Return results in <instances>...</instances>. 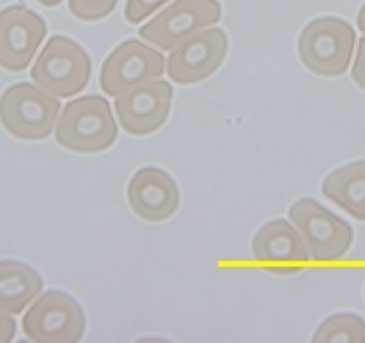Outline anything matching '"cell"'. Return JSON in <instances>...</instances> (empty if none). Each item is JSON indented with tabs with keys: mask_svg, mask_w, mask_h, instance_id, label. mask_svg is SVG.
<instances>
[{
	"mask_svg": "<svg viewBox=\"0 0 365 343\" xmlns=\"http://www.w3.org/2000/svg\"><path fill=\"white\" fill-rule=\"evenodd\" d=\"M117 139V123L103 96H83L61 110L55 141L75 153H99Z\"/></svg>",
	"mask_w": 365,
	"mask_h": 343,
	"instance_id": "cell-1",
	"label": "cell"
},
{
	"mask_svg": "<svg viewBox=\"0 0 365 343\" xmlns=\"http://www.w3.org/2000/svg\"><path fill=\"white\" fill-rule=\"evenodd\" d=\"M356 34L338 17H319L303 28L298 39L299 61L322 77H340L351 66Z\"/></svg>",
	"mask_w": 365,
	"mask_h": 343,
	"instance_id": "cell-2",
	"label": "cell"
},
{
	"mask_svg": "<svg viewBox=\"0 0 365 343\" xmlns=\"http://www.w3.org/2000/svg\"><path fill=\"white\" fill-rule=\"evenodd\" d=\"M57 97L31 83L9 86L0 96V124L21 141H44L53 132L61 113Z\"/></svg>",
	"mask_w": 365,
	"mask_h": 343,
	"instance_id": "cell-3",
	"label": "cell"
},
{
	"mask_svg": "<svg viewBox=\"0 0 365 343\" xmlns=\"http://www.w3.org/2000/svg\"><path fill=\"white\" fill-rule=\"evenodd\" d=\"M90 77L91 61L84 48L63 35H55L46 42L31 68V81L57 99L81 93Z\"/></svg>",
	"mask_w": 365,
	"mask_h": 343,
	"instance_id": "cell-4",
	"label": "cell"
},
{
	"mask_svg": "<svg viewBox=\"0 0 365 343\" xmlns=\"http://www.w3.org/2000/svg\"><path fill=\"white\" fill-rule=\"evenodd\" d=\"M289 217L299 232L311 260L322 263L338 261L353 245V227L314 199L305 198L296 201L289 210Z\"/></svg>",
	"mask_w": 365,
	"mask_h": 343,
	"instance_id": "cell-5",
	"label": "cell"
},
{
	"mask_svg": "<svg viewBox=\"0 0 365 343\" xmlns=\"http://www.w3.org/2000/svg\"><path fill=\"white\" fill-rule=\"evenodd\" d=\"M86 318L81 305L63 290H48L22 316V332L38 343L81 342Z\"/></svg>",
	"mask_w": 365,
	"mask_h": 343,
	"instance_id": "cell-6",
	"label": "cell"
},
{
	"mask_svg": "<svg viewBox=\"0 0 365 343\" xmlns=\"http://www.w3.org/2000/svg\"><path fill=\"white\" fill-rule=\"evenodd\" d=\"M165 57L161 51L130 39L119 44L101 66L99 81L106 96L117 97L146 83L161 79Z\"/></svg>",
	"mask_w": 365,
	"mask_h": 343,
	"instance_id": "cell-7",
	"label": "cell"
},
{
	"mask_svg": "<svg viewBox=\"0 0 365 343\" xmlns=\"http://www.w3.org/2000/svg\"><path fill=\"white\" fill-rule=\"evenodd\" d=\"M221 19L216 0H175L150 22L141 26L139 37L161 51L174 50L179 42L210 28Z\"/></svg>",
	"mask_w": 365,
	"mask_h": 343,
	"instance_id": "cell-8",
	"label": "cell"
},
{
	"mask_svg": "<svg viewBox=\"0 0 365 343\" xmlns=\"http://www.w3.org/2000/svg\"><path fill=\"white\" fill-rule=\"evenodd\" d=\"M228 39L223 29L210 28L192 35L170 50L165 71L170 81L188 86L208 79L227 58Z\"/></svg>",
	"mask_w": 365,
	"mask_h": 343,
	"instance_id": "cell-9",
	"label": "cell"
},
{
	"mask_svg": "<svg viewBox=\"0 0 365 343\" xmlns=\"http://www.w3.org/2000/svg\"><path fill=\"white\" fill-rule=\"evenodd\" d=\"M46 37V22L26 6H8L0 11V68L24 71Z\"/></svg>",
	"mask_w": 365,
	"mask_h": 343,
	"instance_id": "cell-10",
	"label": "cell"
},
{
	"mask_svg": "<svg viewBox=\"0 0 365 343\" xmlns=\"http://www.w3.org/2000/svg\"><path fill=\"white\" fill-rule=\"evenodd\" d=\"M174 90L166 81H152L115 97V113L126 133L145 137L158 132L170 116Z\"/></svg>",
	"mask_w": 365,
	"mask_h": 343,
	"instance_id": "cell-11",
	"label": "cell"
},
{
	"mask_svg": "<svg viewBox=\"0 0 365 343\" xmlns=\"http://www.w3.org/2000/svg\"><path fill=\"white\" fill-rule=\"evenodd\" d=\"M126 198L133 214L150 223L170 220L181 203L178 183L158 166L137 170L128 183Z\"/></svg>",
	"mask_w": 365,
	"mask_h": 343,
	"instance_id": "cell-12",
	"label": "cell"
},
{
	"mask_svg": "<svg viewBox=\"0 0 365 343\" xmlns=\"http://www.w3.org/2000/svg\"><path fill=\"white\" fill-rule=\"evenodd\" d=\"M252 256L276 274H294L305 269L311 256L294 225L274 220L263 225L252 240Z\"/></svg>",
	"mask_w": 365,
	"mask_h": 343,
	"instance_id": "cell-13",
	"label": "cell"
},
{
	"mask_svg": "<svg viewBox=\"0 0 365 343\" xmlns=\"http://www.w3.org/2000/svg\"><path fill=\"white\" fill-rule=\"evenodd\" d=\"M42 277L37 270L21 261H0V309L8 314H22V310L42 292Z\"/></svg>",
	"mask_w": 365,
	"mask_h": 343,
	"instance_id": "cell-14",
	"label": "cell"
},
{
	"mask_svg": "<svg viewBox=\"0 0 365 343\" xmlns=\"http://www.w3.org/2000/svg\"><path fill=\"white\" fill-rule=\"evenodd\" d=\"M322 192L354 220L365 221V161H354L331 172L324 179Z\"/></svg>",
	"mask_w": 365,
	"mask_h": 343,
	"instance_id": "cell-15",
	"label": "cell"
},
{
	"mask_svg": "<svg viewBox=\"0 0 365 343\" xmlns=\"http://www.w3.org/2000/svg\"><path fill=\"white\" fill-rule=\"evenodd\" d=\"M312 342L361 343L365 342V323L356 314H334L316 329Z\"/></svg>",
	"mask_w": 365,
	"mask_h": 343,
	"instance_id": "cell-16",
	"label": "cell"
},
{
	"mask_svg": "<svg viewBox=\"0 0 365 343\" xmlns=\"http://www.w3.org/2000/svg\"><path fill=\"white\" fill-rule=\"evenodd\" d=\"M117 2L119 0H68V8L77 21L97 22L108 17Z\"/></svg>",
	"mask_w": 365,
	"mask_h": 343,
	"instance_id": "cell-17",
	"label": "cell"
},
{
	"mask_svg": "<svg viewBox=\"0 0 365 343\" xmlns=\"http://www.w3.org/2000/svg\"><path fill=\"white\" fill-rule=\"evenodd\" d=\"M168 4V0H126L125 19L128 24H139L159 8Z\"/></svg>",
	"mask_w": 365,
	"mask_h": 343,
	"instance_id": "cell-18",
	"label": "cell"
},
{
	"mask_svg": "<svg viewBox=\"0 0 365 343\" xmlns=\"http://www.w3.org/2000/svg\"><path fill=\"white\" fill-rule=\"evenodd\" d=\"M353 81L365 91V35L358 41V51L353 66Z\"/></svg>",
	"mask_w": 365,
	"mask_h": 343,
	"instance_id": "cell-19",
	"label": "cell"
},
{
	"mask_svg": "<svg viewBox=\"0 0 365 343\" xmlns=\"http://www.w3.org/2000/svg\"><path fill=\"white\" fill-rule=\"evenodd\" d=\"M17 332V323L11 318V314L0 309V343H9L15 338Z\"/></svg>",
	"mask_w": 365,
	"mask_h": 343,
	"instance_id": "cell-20",
	"label": "cell"
},
{
	"mask_svg": "<svg viewBox=\"0 0 365 343\" xmlns=\"http://www.w3.org/2000/svg\"><path fill=\"white\" fill-rule=\"evenodd\" d=\"M358 29L361 31V35H365V4L358 11Z\"/></svg>",
	"mask_w": 365,
	"mask_h": 343,
	"instance_id": "cell-21",
	"label": "cell"
},
{
	"mask_svg": "<svg viewBox=\"0 0 365 343\" xmlns=\"http://www.w3.org/2000/svg\"><path fill=\"white\" fill-rule=\"evenodd\" d=\"M35 2H38V4L44 6V8H57L63 0H35Z\"/></svg>",
	"mask_w": 365,
	"mask_h": 343,
	"instance_id": "cell-22",
	"label": "cell"
}]
</instances>
